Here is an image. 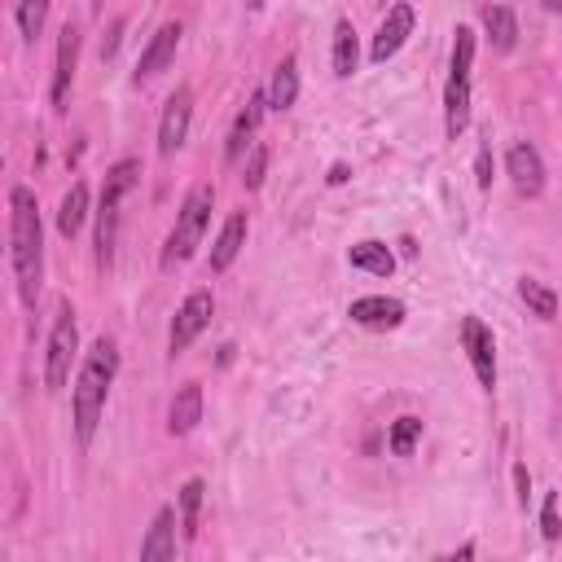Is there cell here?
Listing matches in <instances>:
<instances>
[{"label":"cell","instance_id":"20","mask_svg":"<svg viewBox=\"0 0 562 562\" xmlns=\"http://www.w3.org/2000/svg\"><path fill=\"white\" fill-rule=\"evenodd\" d=\"M263 92H268V110H277V114L290 110V105L299 101V61H294V57H281Z\"/></svg>","mask_w":562,"mask_h":562},{"label":"cell","instance_id":"28","mask_svg":"<svg viewBox=\"0 0 562 562\" xmlns=\"http://www.w3.org/2000/svg\"><path fill=\"white\" fill-rule=\"evenodd\" d=\"M540 531H544V540H549V544L562 536V518H558V496H553V492H549V496H544V505H540Z\"/></svg>","mask_w":562,"mask_h":562},{"label":"cell","instance_id":"3","mask_svg":"<svg viewBox=\"0 0 562 562\" xmlns=\"http://www.w3.org/2000/svg\"><path fill=\"white\" fill-rule=\"evenodd\" d=\"M140 180V162L136 158H119L114 167H105V180H101V202H97V268H110L114 263V241H119V220H123V202L127 193L136 189Z\"/></svg>","mask_w":562,"mask_h":562},{"label":"cell","instance_id":"31","mask_svg":"<svg viewBox=\"0 0 562 562\" xmlns=\"http://www.w3.org/2000/svg\"><path fill=\"white\" fill-rule=\"evenodd\" d=\"M514 483H518V505L527 509V496H531V479H527V465H522V461L514 465Z\"/></svg>","mask_w":562,"mask_h":562},{"label":"cell","instance_id":"6","mask_svg":"<svg viewBox=\"0 0 562 562\" xmlns=\"http://www.w3.org/2000/svg\"><path fill=\"white\" fill-rule=\"evenodd\" d=\"M75 356H79V321H75V307L61 303L53 316V329H48V351H44V386L48 391H61L70 382Z\"/></svg>","mask_w":562,"mask_h":562},{"label":"cell","instance_id":"2","mask_svg":"<svg viewBox=\"0 0 562 562\" xmlns=\"http://www.w3.org/2000/svg\"><path fill=\"white\" fill-rule=\"evenodd\" d=\"M114 373H119V347H114V338H97V342L88 347V356L79 360V373H75V386H70L75 439H79L83 448L92 443V435H97V426H101V413H105Z\"/></svg>","mask_w":562,"mask_h":562},{"label":"cell","instance_id":"21","mask_svg":"<svg viewBox=\"0 0 562 562\" xmlns=\"http://www.w3.org/2000/svg\"><path fill=\"white\" fill-rule=\"evenodd\" d=\"M483 31H487V40H492L496 53H514V44H518V18H514L509 4H487L483 9Z\"/></svg>","mask_w":562,"mask_h":562},{"label":"cell","instance_id":"13","mask_svg":"<svg viewBox=\"0 0 562 562\" xmlns=\"http://www.w3.org/2000/svg\"><path fill=\"white\" fill-rule=\"evenodd\" d=\"M176 48H180V22H162V26L149 35V44H145L140 61H136V70H132V83H149V79H158V75L171 66Z\"/></svg>","mask_w":562,"mask_h":562},{"label":"cell","instance_id":"24","mask_svg":"<svg viewBox=\"0 0 562 562\" xmlns=\"http://www.w3.org/2000/svg\"><path fill=\"white\" fill-rule=\"evenodd\" d=\"M518 299H522L527 312L540 316V321H553V316H558V294H553L544 281H536V277H518Z\"/></svg>","mask_w":562,"mask_h":562},{"label":"cell","instance_id":"14","mask_svg":"<svg viewBox=\"0 0 562 562\" xmlns=\"http://www.w3.org/2000/svg\"><path fill=\"white\" fill-rule=\"evenodd\" d=\"M263 110H268V92H255V97L237 110V119H233V127H228V140H224V162H241V154L255 145V132H259Z\"/></svg>","mask_w":562,"mask_h":562},{"label":"cell","instance_id":"9","mask_svg":"<svg viewBox=\"0 0 562 562\" xmlns=\"http://www.w3.org/2000/svg\"><path fill=\"white\" fill-rule=\"evenodd\" d=\"M461 347L470 356V369H474L479 386L492 395L496 391V338H492V329L479 316H465L461 321Z\"/></svg>","mask_w":562,"mask_h":562},{"label":"cell","instance_id":"32","mask_svg":"<svg viewBox=\"0 0 562 562\" xmlns=\"http://www.w3.org/2000/svg\"><path fill=\"white\" fill-rule=\"evenodd\" d=\"M347 180V167L342 162H334V171H329V184H342Z\"/></svg>","mask_w":562,"mask_h":562},{"label":"cell","instance_id":"8","mask_svg":"<svg viewBox=\"0 0 562 562\" xmlns=\"http://www.w3.org/2000/svg\"><path fill=\"white\" fill-rule=\"evenodd\" d=\"M505 176H509V184H514L518 198H540L544 193V180H549L544 158H540V149L531 140H514L505 149Z\"/></svg>","mask_w":562,"mask_h":562},{"label":"cell","instance_id":"10","mask_svg":"<svg viewBox=\"0 0 562 562\" xmlns=\"http://www.w3.org/2000/svg\"><path fill=\"white\" fill-rule=\"evenodd\" d=\"M189 123H193V88H176L162 105V119H158V154L171 158L184 140H189Z\"/></svg>","mask_w":562,"mask_h":562},{"label":"cell","instance_id":"5","mask_svg":"<svg viewBox=\"0 0 562 562\" xmlns=\"http://www.w3.org/2000/svg\"><path fill=\"white\" fill-rule=\"evenodd\" d=\"M470 75H474V31H452V57H448V83H443V136L457 140L470 127Z\"/></svg>","mask_w":562,"mask_h":562},{"label":"cell","instance_id":"29","mask_svg":"<svg viewBox=\"0 0 562 562\" xmlns=\"http://www.w3.org/2000/svg\"><path fill=\"white\" fill-rule=\"evenodd\" d=\"M263 167H268V149L263 145H250V162H246V189H259L263 184Z\"/></svg>","mask_w":562,"mask_h":562},{"label":"cell","instance_id":"27","mask_svg":"<svg viewBox=\"0 0 562 562\" xmlns=\"http://www.w3.org/2000/svg\"><path fill=\"white\" fill-rule=\"evenodd\" d=\"M417 439H422V417H395V426H391V452L395 457H413Z\"/></svg>","mask_w":562,"mask_h":562},{"label":"cell","instance_id":"17","mask_svg":"<svg viewBox=\"0 0 562 562\" xmlns=\"http://www.w3.org/2000/svg\"><path fill=\"white\" fill-rule=\"evenodd\" d=\"M246 211H233L228 220H224V228H220V237L211 241V259H206V268L211 272H228L233 268V259L241 255V246H246Z\"/></svg>","mask_w":562,"mask_h":562},{"label":"cell","instance_id":"25","mask_svg":"<svg viewBox=\"0 0 562 562\" xmlns=\"http://www.w3.org/2000/svg\"><path fill=\"white\" fill-rule=\"evenodd\" d=\"M202 492H206V483H202V479H189V483L180 487V527H184V540H193V536H198Z\"/></svg>","mask_w":562,"mask_h":562},{"label":"cell","instance_id":"18","mask_svg":"<svg viewBox=\"0 0 562 562\" xmlns=\"http://www.w3.org/2000/svg\"><path fill=\"white\" fill-rule=\"evenodd\" d=\"M198 422H202V386H198V382H184V386L171 395L167 430H171V435H189Z\"/></svg>","mask_w":562,"mask_h":562},{"label":"cell","instance_id":"23","mask_svg":"<svg viewBox=\"0 0 562 562\" xmlns=\"http://www.w3.org/2000/svg\"><path fill=\"white\" fill-rule=\"evenodd\" d=\"M356 66H360V44H356V26L342 18L338 26H334V75L338 79H351L356 75Z\"/></svg>","mask_w":562,"mask_h":562},{"label":"cell","instance_id":"7","mask_svg":"<svg viewBox=\"0 0 562 562\" xmlns=\"http://www.w3.org/2000/svg\"><path fill=\"white\" fill-rule=\"evenodd\" d=\"M211 316H215V299H211V290H193V294H184V303L176 307L171 329H167V356L176 360L180 351H189V342L211 325Z\"/></svg>","mask_w":562,"mask_h":562},{"label":"cell","instance_id":"30","mask_svg":"<svg viewBox=\"0 0 562 562\" xmlns=\"http://www.w3.org/2000/svg\"><path fill=\"white\" fill-rule=\"evenodd\" d=\"M474 176H479V189H492V145L487 140L474 154Z\"/></svg>","mask_w":562,"mask_h":562},{"label":"cell","instance_id":"19","mask_svg":"<svg viewBox=\"0 0 562 562\" xmlns=\"http://www.w3.org/2000/svg\"><path fill=\"white\" fill-rule=\"evenodd\" d=\"M347 263H351L356 272H369V277H391V272H395V255H391V246L378 241V237L356 241V246L347 250Z\"/></svg>","mask_w":562,"mask_h":562},{"label":"cell","instance_id":"11","mask_svg":"<svg viewBox=\"0 0 562 562\" xmlns=\"http://www.w3.org/2000/svg\"><path fill=\"white\" fill-rule=\"evenodd\" d=\"M413 22H417V13H413V4H391L386 9V18L378 22V35H373V44H369V61H391L400 48H404V40L413 35Z\"/></svg>","mask_w":562,"mask_h":562},{"label":"cell","instance_id":"33","mask_svg":"<svg viewBox=\"0 0 562 562\" xmlns=\"http://www.w3.org/2000/svg\"><path fill=\"white\" fill-rule=\"evenodd\" d=\"M544 4H549V9H553V13H562V0H544Z\"/></svg>","mask_w":562,"mask_h":562},{"label":"cell","instance_id":"15","mask_svg":"<svg viewBox=\"0 0 562 562\" xmlns=\"http://www.w3.org/2000/svg\"><path fill=\"white\" fill-rule=\"evenodd\" d=\"M347 316L351 325H364V329H395L404 321V303L391 294H364V299H351Z\"/></svg>","mask_w":562,"mask_h":562},{"label":"cell","instance_id":"1","mask_svg":"<svg viewBox=\"0 0 562 562\" xmlns=\"http://www.w3.org/2000/svg\"><path fill=\"white\" fill-rule=\"evenodd\" d=\"M9 268L18 281V299L35 307L44 285V224H40V202L26 184L9 189Z\"/></svg>","mask_w":562,"mask_h":562},{"label":"cell","instance_id":"26","mask_svg":"<svg viewBox=\"0 0 562 562\" xmlns=\"http://www.w3.org/2000/svg\"><path fill=\"white\" fill-rule=\"evenodd\" d=\"M48 4H53V0H18L13 18H18L22 40H40V31H44V22H48Z\"/></svg>","mask_w":562,"mask_h":562},{"label":"cell","instance_id":"4","mask_svg":"<svg viewBox=\"0 0 562 562\" xmlns=\"http://www.w3.org/2000/svg\"><path fill=\"white\" fill-rule=\"evenodd\" d=\"M211 206H215V189H211V184H193V189L184 193V202H180V211H176V224H171V233H167V241H162V259H158L167 272L193 259V250H198L202 237H206Z\"/></svg>","mask_w":562,"mask_h":562},{"label":"cell","instance_id":"12","mask_svg":"<svg viewBox=\"0 0 562 562\" xmlns=\"http://www.w3.org/2000/svg\"><path fill=\"white\" fill-rule=\"evenodd\" d=\"M75 70H79V26L66 22L61 35H57V61H53V88H48L57 114H66V101H70V88H75Z\"/></svg>","mask_w":562,"mask_h":562},{"label":"cell","instance_id":"22","mask_svg":"<svg viewBox=\"0 0 562 562\" xmlns=\"http://www.w3.org/2000/svg\"><path fill=\"white\" fill-rule=\"evenodd\" d=\"M83 220H88V184L75 180V184L61 193V206H57V233H61V237H75V233L83 228Z\"/></svg>","mask_w":562,"mask_h":562},{"label":"cell","instance_id":"16","mask_svg":"<svg viewBox=\"0 0 562 562\" xmlns=\"http://www.w3.org/2000/svg\"><path fill=\"white\" fill-rule=\"evenodd\" d=\"M176 527H180V509H176V505H162V509L154 514L145 540H140V558H145V562H167V558H176Z\"/></svg>","mask_w":562,"mask_h":562}]
</instances>
